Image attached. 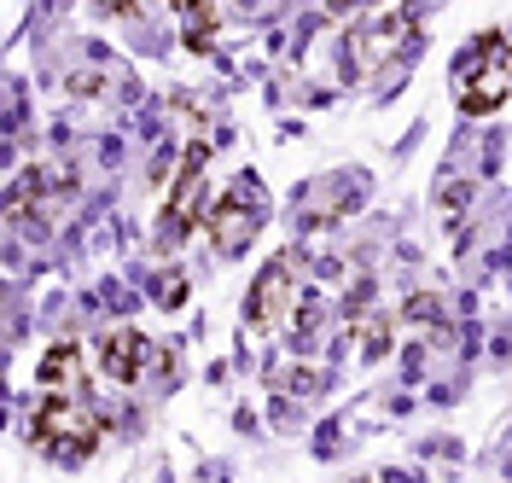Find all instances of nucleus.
<instances>
[{
    "instance_id": "f257e3e1",
    "label": "nucleus",
    "mask_w": 512,
    "mask_h": 483,
    "mask_svg": "<svg viewBox=\"0 0 512 483\" xmlns=\"http://www.w3.org/2000/svg\"><path fill=\"white\" fill-rule=\"evenodd\" d=\"M454 99L472 117H489L512 99V24L472 35V47L454 59Z\"/></svg>"
},
{
    "instance_id": "f03ea898",
    "label": "nucleus",
    "mask_w": 512,
    "mask_h": 483,
    "mask_svg": "<svg viewBox=\"0 0 512 483\" xmlns=\"http://www.w3.org/2000/svg\"><path fill=\"white\" fill-rule=\"evenodd\" d=\"M99 437H105V419L94 414L88 396H41V408H35V443L47 454L82 460V454L99 449Z\"/></svg>"
},
{
    "instance_id": "7ed1b4c3",
    "label": "nucleus",
    "mask_w": 512,
    "mask_h": 483,
    "mask_svg": "<svg viewBox=\"0 0 512 483\" xmlns=\"http://www.w3.org/2000/svg\"><path fill=\"white\" fill-rule=\"evenodd\" d=\"M94 361H99V373L111 379V385H140L146 373H152V361H158V344L146 338V332H105L94 344Z\"/></svg>"
},
{
    "instance_id": "20e7f679",
    "label": "nucleus",
    "mask_w": 512,
    "mask_h": 483,
    "mask_svg": "<svg viewBox=\"0 0 512 483\" xmlns=\"http://www.w3.org/2000/svg\"><path fill=\"white\" fill-rule=\"evenodd\" d=\"M94 367L82 344H53V350L41 355V367H35V385L41 396H88L94 390Z\"/></svg>"
}]
</instances>
